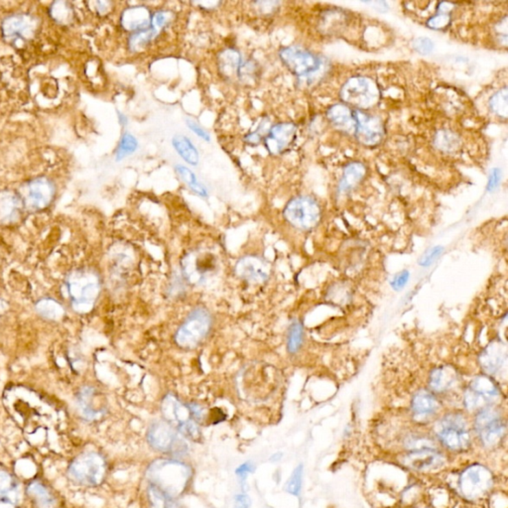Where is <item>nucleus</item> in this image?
Segmentation results:
<instances>
[{
	"label": "nucleus",
	"mask_w": 508,
	"mask_h": 508,
	"mask_svg": "<svg viewBox=\"0 0 508 508\" xmlns=\"http://www.w3.org/2000/svg\"><path fill=\"white\" fill-rule=\"evenodd\" d=\"M65 287L75 311L88 313L94 308L101 294V277L90 268H80L68 274Z\"/></svg>",
	"instance_id": "1"
},
{
	"label": "nucleus",
	"mask_w": 508,
	"mask_h": 508,
	"mask_svg": "<svg viewBox=\"0 0 508 508\" xmlns=\"http://www.w3.org/2000/svg\"><path fill=\"white\" fill-rule=\"evenodd\" d=\"M212 325L210 311L205 307L195 308L177 330L175 343L180 348L193 350L207 338Z\"/></svg>",
	"instance_id": "2"
},
{
	"label": "nucleus",
	"mask_w": 508,
	"mask_h": 508,
	"mask_svg": "<svg viewBox=\"0 0 508 508\" xmlns=\"http://www.w3.org/2000/svg\"><path fill=\"white\" fill-rule=\"evenodd\" d=\"M219 270L216 255L208 250H195L182 259V277L192 285H205Z\"/></svg>",
	"instance_id": "3"
},
{
	"label": "nucleus",
	"mask_w": 508,
	"mask_h": 508,
	"mask_svg": "<svg viewBox=\"0 0 508 508\" xmlns=\"http://www.w3.org/2000/svg\"><path fill=\"white\" fill-rule=\"evenodd\" d=\"M284 217L294 228L310 230L320 223L322 210L316 199L309 196H299L286 205Z\"/></svg>",
	"instance_id": "4"
},
{
	"label": "nucleus",
	"mask_w": 508,
	"mask_h": 508,
	"mask_svg": "<svg viewBox=\"0 0 508 508\" xmlns=\"http://www.w3.org/2000/svg\"><path fill=\"white\" fill-rule=\"evenodd\" d=\"M436 434L444 446L452 451L460 452L470 445L469 427L463 415H446L436 425Z\"/></svg>",
	"instance_id": "5"
},
{
	"label": "nucleus",
	"mask_w": 508,
	"mask_h": 508,
	"mask_svg": "<svg viewBox=\"0 0 508 508\" xmlns=\"http://www.w3.org/2000/svg\"><path fill=\"white\" fill-rule=\"evenodd\" d=\"M106 461L95 452H85L75 458L69 468V476L80 485H97L106 474Z\"/></svg>",
	"instance_id": "6"
},
{
	"label": "nucleus",
	"mask_w": 508,
	"mask_h": 508,
	"mask_svg": "<svg viewBox=\"0 0 508 508\" xmlns=\"http://www.w3.org/2000/svg\"><path fill=\"white\" fill-rule=\"evenodd\" d=\"M379 90L374 81L365 77L348 80L341 90L343 103L358 108H368L378 101Z\"/></svg>",
	"instance_id": "7"
},
{
	"label": "nucleus",
	"mask_w": 508,
	"mask_h": 508,
	"mask_svg": "<svg viewBox=\"0 0 508 508\" xmlns=\"http://www.w3.org/2000/svg\"><path fill=\"white\" fill-rule=\"evenodd\" d=\"M474 425L481 442L487 447L498 445L507 431V425L500 411L492 406H487L480 410L476 415Z\"/></svg>",
	"instance_id": "8"
},
{
	"label": "nucleus",
	"mask_w": 508,
	"mask_h": 508,
	"mask_svg": "<svg viewBox=\"0 0 508 508\" xmlns=\"http://www.w3.org/2000/svg\"><path fill=\"white\" fill-rule=\"evenodd\" d=\"M280 59L288 70L299 77H310L320 72L323 62L317 55L299 47H286L280 51Z\"/></svg>",
	"instance_id": "9"
},
{
	"label": "nucleus",
	"mask_w": 508,
	"mask_h": 508,
	"mask_svg": "<svg viewBox=\"0 0 508 508\" xmlns=\"http://www.w3.org/2000/svg\"><path fill=\"white\" fill-rule=\"evenodd\" d=\"M162 411L166 418V422L171 426L175 425L177 429L185 436H198L199 430L197 421L195 420L188 404H184L174 396H167L162 402Z\"/></svg>",
	"instance_id": "10"
},
{
	"label": "nucleus",
	"mask_w": 508,
	"mask_h": 508,
	"mask_svg": "<svg viewBox=\"0 0 508 508\" xmlns=\"http://www.w3.org/2000/svg\"><path fill=\"white\" fill-rule=\"evenodd\" d=\"M500 396L498 386L487 376L472 379L465 394V407L470 410L483 409L492 404Z\"/></svg>",
	"instance_id": "11"
},
{
	"label": "nucleus",
	"mask_w": 508,
	"mask_h": 508,
	"mask_svg": "<svg viewBox=\"0 0 508 508\" xmlns=\"http://www.w3.org/2000/svg\"><path fill=\"white\" fill-rule=\"evenodd\" d=\"M492 485V472L480 465H472L461 474L460 490L465 498L476 499L483 496Z\"/></svg>",
	"instance_id": "12"
},
{
	"label": "nucleus",
	"mask_w": 508,
	"mask_h": 508,
	"mask_svg": "<svg viewBox=\"0 0 508 508\" xmlns=\"http://www.w3.org/2000/svg\"><path fill=\"white\" fill-rule=\"evenodd\" d=\"M354 112L356 119L354 136L363 145H378L385 134V125L381 119L361 110H354Z\"/></svg>",
	"instance_id": "13"
},
{
	"label": "nucleus",
	"mask_w": 508,
	"mask_h": 508,
	"mask_svg": "<svg viewBox=\"0 0 508 508\" xmlns=\"http://www.w3.org/2000/svg\"><path fill=\"white\" fill-rule=\"evenodd\" d=\"M54 196L55 187L52 182L46 178H37L26 184L21 199L25 207L39 210L47 208Z\"/></svg>",
	"instance_id": "14"
},
{
	"label": "nucleus",
	"mask_w": 508,
	"mask_h": 508,
	"mask_svg": "<svg viewBox=\"0 0 508 508\" xmlns=\"http://www.w3.org/2000/svg\"><path fill=\"white\" fill-rule=\"evenodd\" d=\"M75 404L80 414L86 421L97 420L106 412L103 399L94 386H83L75 396Z\"/></svg>",
	"instance_id": "15"
},
{
	"label": "nucleus",
	"mask_w": 508,
	"mask_h": 508,
	"mask_svg": "<svg viewBox=\"0 0 508 508\" xmlns=\"http://www.w3.org/2000/svg\"><path fill=\"white\" fill-rule=\"evenodd\" d=\"M234 272L246 282L263 284L269 278L270 266L261 257L247 255L237 261Z\"/></svg>",
	"instance_id": "16"
},
{
	"label": "nucleus",
	"mask_w": 508,
	"mask_h": 508,
	"mask_svg": "<svg viewBox=\"0 0 508 508\" xmlns=\"http://www.w3.org/2000/svg\"><path fill=\"white\" fill-rule=\"evenodd\" d=\"M37 22L34 17L26 14L11 15L2 23V33L8 41L29 40L34 35Z\"/></svg>",
	"instance_id": "17"
},
{
	"label": "nucleus",
	"mask_w": 508,
	"mask_h": 508,
	"mask_svg": "<svg viewBox=\"0 0 508 508\" xmlns=\"http://www.w3.org/2000/svg\"><path fill=\"white\" fill-rule=\"evenodd\" d=\"M296 130V125L291 123H281L273 126L264 138L266 149L271 154L283 152L294 141Z\"/></svg>",
	"instance_id": "18"
},
{
	"label": "nucleus",
	"mask_w": 508,
	"mask_h": 508,
	"mask_svg": "<svg viewBox=\"0 0 508 508\" xmlns=\"http://www.w3.org/2000/svg\"><path fill=\"white\" fill-rule=\"evenodd\" d=\"M148 441L155 449L161 452H171L178 447L180 439L172 426L167 422L157 421L148 430Z\"/></svg>",
	"instance_id": "19"
},
{
	"label": "nucleus",
	"mask_w": 508,
	"mask_h": 508,
	"mask_svg": "<svg viewBox=\"0 0 508 508\" xmlns=\"http://www.w3.org/2000/svg\"><path fill=\"white\" fill-rule=\"evenodd\" d=\"M404 463L410 469L428 471L441 467L444 463V458L440 452L432 448H422L409 452L405 457Z\"/></svg>",
	"instance_id": "20"
},
{
	"label": "nucleus",
	"mask_w": 508,
	"mask_h": 508,
	"mask_svg": "<svg viewBox=\"0 0 508 508\" xmlns=\"http://www.w3.org/2000/svg\"><path fill=\"white\" fill-rule=\"evenodd\" d=\"M24 206L21 197L10 191L0 193V223H16L22 215Z\"/></svg>",
	"instance_id": "21"
},
{
	"label": "nucleus",
	"mask_w": 508,
	"mask_h": 508,
	"mask_svg": "<svg viewBox=\"0 0 508 508\" xmlns=\"http://www.w3.org/2000/svg\"><path fill=\"white\" fill-rule=\"evenodd\" d=\"M327 115L335 128L343 132L354 134V130H356L354 112L348 106L343 104H335L329 108Z\"/></svg>",
	"instance_id": "22"
},
{
	"label": "nucleus",
	"mask_w": 508,
	"mask_h": 508,
	"mask_svg": "<svg viewBox=\"0 0 508 508\" xmlns=\"http://www.w3.org/2000/svg\"><path fill=\"white\" fill-rule=\"evenodd\" d=\"M151 19H152V15L147 8L144 6H135V8H130L123 11L121 23L124 29L132 31L133 33L149 28Z\"/></svg>",
	"instance_id": "23"
},
{
	"label": "nucleus",
	"mask_w": 508,
	"mask_h": 508,
	"mask_svg": "<svg viewBox=\"0 0 508 508\" xmlns=\"http://www.w3.org/2000/svg\"><path fill=\"white\" fill-rule=\"evenodd\" d=\"M412 411L416 418L423 419L431 416L438 409V400L436 397L427 391V390H419L414 394L412 398Z\"/></svg>",
	"instance_id": "24"
},
{
	"label": "nucleus",
	"mask_w": 508,
	"mask_h": 508,
	"mask_svg": "<svg viewBox=\"0 0 508 508\" xmlns=\"http://www.w3.org/2000/svg\"><path fill=\"white\" fill-rule=\"evenodd\" d=\"M457 380H458V374L454 368L441 367L432 372L429 385L435 392H445L451 389Z\"/></svg>",
	"instance_id": "25"
},
{
	"label": "nucleus",
	"mask_w": 508,
	"mask_h": 508,
	"mask_svg": "<svg viewBox=\"0 0 508 508\" xmlns=\"http://www.w3.org/2000/svg\"><path fill=\"white\" fill-rule=\"evenodd\" d=\"M241 63H243V60H241V53L236 49H226L219 53V58H217L219 73L226 79H230L237 75Z\"/></svg>",
	"instance_id": "26"
},
{
	"label": "nucleus",
	"mask_w": 508,
	"mask_h": 508,
	"mask_svg": "<svg viewBox=\"0 0 508 508\" xmlns=\"http://www.w3.org/2000/svg\"><path fill=\"white\" fill-rule=\"evenodd\" d=\"M507 361V350L501 343H494L489 346L481 358L483 367L489 374H496Z\"/></svg>",
	"instance_id": "27"
},
{
	"label": "nucleus",
	"mask_w": 508,
	"mask_h": 508,
	"mask_svg": "<svg viewBox=\"0 0 508 508\" xmlns=\"http://www.w3.org/2000/svg\"><path fill=\"white\" fill-rule=\"evenodd\" d=\"M367 174L365 166L361 162H352L343 170V178L339 183V191L347 192L356 188Z\"/></svg>",
	"instance_id": "28"
},
{
	"label": "nucleus",
	"mask_w": 508,
	"mask_h": 508,
	"mask_svg": "<svg viewBox=\"0 0 508 508\" xmlns=\"http://www.w3.org/2000/svg\"><path fill=\"white\" fill-rule=\"evenodd\" d=\"M19 487L8 472H0V505H15L19 501Z\"/></svg>",
	"instance_id": "29"
},
{
	"label": "nucleus",
	"mask_w": 508,
	"mask_h": 508,
	"mask_svg": "<svg viewBox=\"0 0 508 508\" xmlns=\"http://www.w3.org/2000/svg\"><path fill=\"white\" fill-rule=\"evenodd\" d=\"M173 147L184 159V161L192 166H197L199 163V152L192 141L183 134L175 135L172 139Z\"/></svg>",
	"instance_id": "30"
},
{
	"label": "nucleus",
	"mask_w": 508,
	"mask_h": 508,
	"mask_svg": "<svg viewBox=\"0 0 508 508\" xmlns=\"http://www.w3.org/2000/svg\"><path fill=\"white\" fill-rule=\"evenodd\" d=\"M27 492L37 508H54L56 503L54 496L41 483H31Z\"/></svg>",
	"instance_id": "31"
},
{
	"label": "nucleus",
	"mask_w": 508,
	"mask_h": 508,
	"mask_svg": "<svg viewBox=\"0 0 508 508\" xmlns=\"http://www.w3.org/2000/svg\"><path fill=\"white\" fill-rule=\"evenodd\" d=\"M36 309L40 316L53 321L59 320L65 313L61 304L50 298L42 299L38 302Z\"/></svg>",
	"instance_id": "32"
},
{
	"label": "nucleus",
	"mask_w": 508,
	"mask_h": 508,
	"mask_svg": "<svg viewBox=\"0 0 508 508\" xmlns=\"http://www.w3.org/2000/svg\"><path fill=\"white\" fill-rule=\"evenodd\" d=\"M175 169H176L180 177L184 180V182L187 184L189 188H190L195 194L198 195L199 197H203V198H207V188H206L203 184L199 183L198 179H197L196 175L194 174V172H193L192 170L189 169V168L185 167V166L183 165H176Z\"/></svg>",
	"instance_id": "33"
},
{
	"label": "nucleus",
	"mask_w": 508,
	"mask_h": 508,
	"mask_svg": "<svg viewBox=\"0 0 508 508\" xmlns=\"http://www.w3.org/2000/svg\"><path fill=\"white\" fill-rule=\"evenodd\" d=\"M156 33V31L153 30L151 27L133 32L130 38V42H128L130 50L133 52H138V51L145 48L154 39Z\"/></svg>",
	"instance_id": "34"
},
{
	"label": "nucleus",
	"mask_w": 508,
	"mask_h": 508,
	"mask_svg": "<svg viewBox=\"0 0 508 508\" xmlns=\"http://www.w3.org/2000/svg\"><path fill=\"white\" fill-rule=\"evenodd\" d=\"M303 325L301 322L294 321L288 330L287 350L290 354H296L303 343Z\"/></svg>",
	"instance_id": "35"
},
{
	"label": "nucleus",
	"mask_w": 508,
	"mask_h": 508,
	"mask_svg": "<svg viewBox=\"0 0 508 508\" xmlns=\"http://www.w3.org/2000/svg\"><path fill=\"white\" fill-rule=\"evenodd\" d=\"M508 92L507 88L498 90L489 99V108L492 112L496 113L499 117L507 119L508 112L507 104Z\"/></svg>",
	"instance_id": "36"
},
{
	"label": "nucleus",
	"mask_w": 508,
	"mask_h": 508,
	"mask_svg": "<svg viewBox=\"0 0 508 508\" xmlns=\"http://www.w3.org/2000/svg\"><path fill=\"white\" fill-rule=\"evenodd\" d=\"M138 148V141L130 133H124L121 141L119 142V147L117 150V160L121 161L125 157L130 156L134 153Z\"/></svg>",
	"instance_id": "37"
},
{
	"label": "nucleus",
	"mask_w": 508,
	"mask_h": 508,
	"mask_svg": "<svg viewBox=\"0 0 508 508\" xmlns=\"http://www.w3.org/2000/svg\"><path fill=\"white\" fill-rule=\"evenodd\" d=\"M150 501L154 508H176L170 494L157 487H151L149 490Z\"/></svg>",
	"instance_id": "38"
},
{
	"label": "nucleus",
	"mask_w": 508,
	"mask_h": 508,
	"mask_svg": "<svg viewBox=\"0 0 508 508\" xmlns=\"http://www.w3.org/2000/svg\"><path fill=\"white\" fill-rule=\"evenodd\" d=\"M458 137L450 132H441L436 136L437 147L445 151H452L456 149L459 146Z\"/></svg>",
	"instance_id": "39"
},
{
	"label": "nucleus",
	"mask_w": 508,
	"mask_h": 508,
	"mask_svg": "<svg viewBox=\"0 0 508 508\" xmlns=\"http://www.w3.org/2000/svg\"><path fill=\"white\" fill-rule=\"evenodd\" d=\"M258 75V66L254 61H246L239 66L237 77L241 82L252 83Z\"/></svg>",
	"instance_id": "40"
},
{
	"label": "nucleus",
	"mask_w": 508,
	"mask_h": 508,
	"mask_svg": "<svg viewBox=\"0 0 508 508\" xmlns=\"http://www.w3.org/2000/svg\"><path fill=\"white\" fill-rule=\"evenodd\" d=\"M302 476H303V465H299L293 471L291 476L285 485V490L293 496H299L302 487Z\"/></svg>",
	"instance_id": "41"
},
{
	"label": "nucleus",
	"mask_w": 508,
	"mask_h": 508,
	"mask_svg": "<svg viewBox=\"0 0 508 508\" xmlns=\"http://www.w3.org/2000/svg\"><path fill=\"white\" fill-rule=\"evenodd\" d=\"M171 19H172V14H171L170 11H157L155 14L152 15L150 27L152 28L153 30L156 31V32H158L161 29L166 27V26L168 25V23H170Z\"/></svg>",
	"instance_id": "42"
},
{
	"label": "nucleus",
	"mask_w": 508,
	"mask_h": 508,
	"mask_svg": "<svg viewBox=\"0 0 508 508\" xmlns=\"http://www.w3.org/2000/svg\"><path fill=\"white\" fill-rule=\"evenodd\" d=\"M450 22H451V17L449 16L448 12L440 11L438 15H435L432 19L428 20L427 25L428 27L435 29V30H443V29L449 26Z\"/></svg>",
	"instance_id": "43"
},
{
	"label": "nucleus",
	"mask_w": 508,
	"mask_h": 508,
	"mask_svg": "<svg viewBox=\"0 0 508 508\" xmlns=\"http://www.w3.org/2000/svg\"><path fill=\"white\" fill-rule=\"evenodd\" d=\"M413 47L419 54L429 55L433 52L434 43L431 39L426 37L417 38L413 42Z\"/></svg>",
	"instance_id": "44"
},
{
	"label": "nucleus",
	"mask_w": 508,
	"mask_h": 508,
	"mask_svg": "<svg viewBox=\"0 0 508 508\" xmlns=\"http://www.w3.org/2000/svg\"><path fill=\"white\" fill-rule=\"evenodd\" d=\"M186 124H187L189 130H190L191 132H194L197 136L199 137V138L207 142L210 141V134H208V133L206 132V130H204L199 123H197L196 121L188 119H186Z\"/></svg>",
	"instance_id": "45"
},
{
	"label": "nucleus",
	"mask_w": 508,
	"mask_h": 508,
	"mask_svg": "<svg viewBox=\"0 0 508 508\" xmlns=\"http://www.w3.org/2000/svg\"><path fill=\"white\" fill-rule=\"evenodd\" d=\"M443 247L442 246H436V247L432 248L429 252L426 254L425 256L423 257L422 261H420L421 265L423 267H428L431 265L432 263L442 254Z\"/></svg>",
	"instance_id": "46"
},
{
	"label": "nucleus",
	"mask_w": 508,
	"mask_h": 508,
	"mask_svg": "<svg viewBox=\"0 0 508 508\" xmlns=\"http://www.w3.org/2000/svg\"><path fill=\"white\" fill-rule=\"evenodd\" d=\"M500 180H501L500 169H498V168H494V169H492V171H490L489 184H487V190H489V192H492V191H494V189L498 188L499 185V182H500Z\"/></svg>",
	"instance_id": "47"
},
{
	"label": "nucleus",
	"mask_w": 508,
	"mask_h": 508,
	"mask_svg": "<svg viewBox=\"0 0 508 508\" xmlns=\"http://www.w3.org/2000/svg\"><path fill=\"white\" fill-rule=\"evenodd\" d=\"M410 274L408 271L399 273L392 280V287L396 290L402 289L409 280Z\"/></svg>",
	"instance_id": "48"
},
{
	"label": "nucleus",
	"mask_w": 508,
	"mask_h": 508,
	"mask_svg": "<svg viewBox=\"0 0 508 508\" xmlns=\"http://www.w3.org/2000/svg\"><path fill=\"white\" fill-rule=\"evenodd\" d=\"M254 463H250V461H246V463H243V465H239V467L237 468V469L236 470V474L237 476H239V479H241V483H243V485H245L246 474H247L248 472H254Z\"/></svg>",
	"instance_id": "49"
},
{
	"label": "nucleus",
	"mask_w": 508,
	"mask_h": 508,
	"mask_svg": "<svg viewBox=\"0 0 508 508\" xmlns=\"http://www.w3.org/2000/svg\"><path fill=\"white\" fill-rule=\"evenodd\" d=\"M245 139L246 143L250 144V145H257V144L261 143L263 139V128L261 126V128H257L256 132L246 135Z\"/></svg>",
	"instance_id": "50"
},
{
	"label": "nucleus",
	"mask_w": 508,
	"mask_h": 508,
	"mask_svg": "<svg viewBox=\"0 0 508 508\" xmlns=\"http://www.w3.org/2000/svg\"><path fill=\"white\" fill-rule=\"evenodd\" d=\"M53 10L55 11L53 13V16L58 21L65 22L66 19H70V10H69V8H66L65 3H64V6H62V8H58L56 4H55V8H53Z\"/></svg>",
	"instance_id": "51"
},
{
	"label": "nucleus",
	"mask_w": 508,
	"mask_h": 508,
	"mask_svg": "<svg viewBox=\"0 0 508 508\" xmlns=\"http://www.w3.org/2000/svg\"><path fill=\"white\" fill-rule=\"evenodd\" d=\"M250 505L252 501L246 494H237L234 498V508H248Z\"/></svg>",
	"instance_id": "52"
},
{
	"label": "nucleus",
	"mask_w": 508,
	"mask_h": 508,
	"mask_svg": "<svg viewBox=\"0 0 508 508\" xmlns=\"http://www.w3.org/2000/svg\"><path fill=\"white\" fill-rule=\"evenodd\" d=\"M257 5H258V8H261V10L263 11V13H268V12H273L275 10H276L277 6L279 5V2H256Z\"/></svg>",
	"instance_id": "53"
},
{
	"label": "nucleus",
	"mask_w": 508,
	"mask_h": 508,
	"mask_svg": "<svg viewBox=\"0 0 508 508\" xmlns=\"http://www.w3.org/2000/svg\"><path fill=\"white\" fill-rule=\"evenodd\" d=\"M367 4H370L372 8H376V10L378 11H381V12H385V11L388 10L387 4H386L385 2L383 1L367 2Z\"/></svg>",
	"instance_id": "54"
},
{
	"label": "nucleus",
	"mask_w": 508,
	"mask_h": 508,
	"mask_svg": "<svg viewBox=\"0 0 508 508\" xmlns=\"http://www.w3.org/2000/svg\"><path fill=\"white\" fill-rule=\"evenodd\" d=\"M117 113H119V123H121V125L125 126L126 124L128 123V117H126L125 115L123 114V113L119 112Z\"/></svg>",
	"instance_id": "55"
},
{
	"label": "nucleus",
	"mask_w": 508,
	"mask_h": 508,
	"mask_svg": "<svg viewBox=\"0 0 508 508\" xmlns=\"http://www.w3.org/2000/svg\"><path fill=\"white\" fill-rule=\"evenodd\" d=\"M281 457H282V454L281 452H276V454L273 455L271 458H270V460L271 461H279L281 459Z\"/></svg>",
	"instance_id": "56"
}]
</instances>
